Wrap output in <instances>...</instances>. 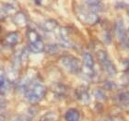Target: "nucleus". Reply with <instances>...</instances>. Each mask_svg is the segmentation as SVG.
I'll list each match as a JSON object with an SVG mask.
<instances>
[{
  "label": "nucleus",
  "instance_id": "nucleus-6",
  "mask_svg": "<svg viewBox=\"0 0 129 121\" xmlns=\"http://www.w3.org/2000/svg\"><path fill=\"white\" fill-rule=\"evenodd\" d=\"M64 119L66 121H79L80 114L75 108H70L64 114Z\"/></svg>",
  "mask_w": 129,
  "mask_h": 121
},
{
  "label": "nucleus",
  "instance_id": "nucleus-3",
  "mask_svg": "<svg viewBox=\"0 0 129 121\" xmlns=\"http://www.w3.org/2000/svg\"><path fill=\"white\" fill-rule=\"evenodd\" d=\"M27 38L30 43V48L34 53H40L44 48V43L40 34L36 31L30 29L27 32Z\"/></svg>",
  "mask_w": 129,
  "mask_h": 121
},
{
  "label": "nucleus",
  "instance_id": "nucleus-7",
  "mask_svg": "<svg viewBox=\"0 0 129 121\" xmlns=\"http://www.w3.org/2000/svg\"><path fill=\"white\" fill-rule=\"evenodd\" d=\"M19 41V34L17 32H10L5 37V43L7 45L13 46Z\"/></svg>",
  "mask_w": 129,
  "mask_h": 121
},
{
  "label": "nucleus",
  "instance_id": "nucleus-13",
  "mask_svg": "<svg viewBox=\"0 0 129 121\" xmlns=\"http://www.w3.org/2000/svg\"><path fill=\"white\" fill-rule=\"evenodd\" d=\"M128 70H129V64H128Z\"/></svg>",
  "mask_w": 129,
  "mask_h": 121
},
{
  "label": "nucleus",
  "instance_id": "nucleus-10",
  "mask_svg": "<svg viewBox=\"0 0 129 121\" xmlns=\"http://www.w3.org/2000/svg\"><path fill=\"white\" fill-rule=\"evenodd\" d=\"M84 20H85V22L89 23V24H95L99 20V18L94 12L90 11L89 13L84 14Z\"/></svg>",
  "mask_w": 129,
  "mask_h": 121
},
{
  "label": "nucleus",
  "instance_id": "nucleus-11",
  "mask_svg": "<svg viewBox=\"0 0 129 121\" xmlns=\"http://www.w3.org/2000/svg\"><path fill=\"white\" fill-rule=\"evenodd\" d=\"M57 26H58V24L56 23V21H55V20H53V19L46 20V21L43 23V28H44L45 31H53V30H54Z\"/></svg>",
  "mask_w": 129,
  "mask_h": 121
},
{
  "label": "nucleus",
  "instance_id": "nucleus-8",
  "mask_svg": "<svg viewBox=\"0 0 129 121\" xmlns=\"http://www.w3.org/2000/svg\"><path fill=\"white\" fill-rule=\"evenodd\" d=\"M88 8L91 12H96V11H101L102 9V3L101 1H86L85 2Z\"/></svg>",
  "mask_w": 129,
  "mask_h": 121
},
{
  "label": "nucleus",
  "instance_id": "nucleus-4",
  "mask_svg": "<svg viewBox=\"0 0 129 121\" xmlns=\"http://www.w3.org/2000/svg\"><path fill=\"white\" fill-rule=\"evenodd\" d=\"M61 63H62L63 67L68 71L69 73H78L80 69L79 67V62L77 58L71 56H66L61 58Z\"/></svg>",
  "mask_w": 129,
  "mask_h": 121
},
{
  "label": "nucleus",
  "instance_id": "nucleus-12",
  "mask_svg": "<svg viewBox=\"0 0 129 121\" xmlns=\"http://www.w3.org/2000/svg\"><path fill=\"white\" fill-rule=\"evenodd\" d=\"M123 42H124V45L127 46L129 48V29L128 30H126V32H125V34H124V38H123Z\"/></svg>",
  "mask_w": 129,
  "mask_h": 121
},
{
  "label": "nucleus",
  "instance_id": "nucleus-9",
  "mask_svg": "<svg viewBox=\"0 0 129 121\" xmlns=\"http://www.w3.org/2000/svg\"><path fill=\"white\" fill-rule=\"evenodd\" d=\"M125 32L126 30H124V25L121 19H119L117 23H116V34H117V37L120 39V40H123L124 34H125Z\"/></svg>",
  "mask_w": 129,
  "mask_h": 121
},
{
  "label": "nucleus",
  "instance_id": "nucleus-5",
  "mask_svg": "<svg viewBox=\"0 0 129 121\" xmlns=\"http://www.w3.org/2000/svg\"><path fill=\"white\" fill-rule=\"evenodd\" d=\"M83 65L89 75H91L94 70V60L89 53L85 52L83 54Z\"/></svg>",
  "mask_w": 129,
  "mask_h": 121
},
{
  "label": "nucleus",
  "instance_id": "nucleus-2",
  "mask_svg": "<svg viewBox=\"0 0 129 121\" xmlns=\"http://www.w3.org/2000/svg\"><path fill=\"white\" fill-rule=\"evenodd\" d=\"M96 56L99 59L100 63L102 64L103 69L106 71L108 75L111 76V77H113L115 75L116 68L114 67V65L113 64V62L111 61L110 57H108L107 53L102 49H99L96 51Z\"/></svg>",
  "mask_w": 129,
  "mask_h": 121
},
{
  "label": "nucleus",
  "instance_id": "nucleus-1",
  "mask_svg": "<svg viewBox=\"0 0 129 121\" xmlns=\"http://www.w3.org/2000/svg\"><path fill=\"white\" fill-rule=\"evenodd\" d=\"M45 87L40 82H35L31 84L26 91V99L30 104H37L43 99L45 95Z\"/></svg>",
  "mask_w": 129,
  "mask_h": 121
}]
</instances>
